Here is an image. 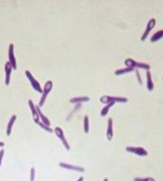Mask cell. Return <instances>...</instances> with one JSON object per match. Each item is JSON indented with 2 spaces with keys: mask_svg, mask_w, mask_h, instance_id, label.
<instances>
[{
  "mask_svg": "<svg viewBox=\"0 0 163 181\" xmlns=\"http://www.w3.org/2000/svg\"><path fill=\"white\" fill-rule=\"evenodd\" d=\"M125 65H126L127 68H137V69H147L149 70L150 69V65L149 64H145V63H139V62H136L134 61L133 59L131 58H128L125 61Z\"/></svg>",
  "mask_w": 163,
  "mask_h": 181,
  "instance_id": "6da1fadb",
  "label": "cell"
},
{
  "mask_svg": "<svg viewBox=\"0 0 163 181\" xmlns=\"http://www.w3.org/2000/svg\"><path fill=\"white\" fill-rule=\"evenodd\" d=\"M100 102L102 103H109V102H127L128 99L126 97H122V96H110V95H104L100 97Z\"/></svg>",
  "mask_w": 163,
  "mask_h": 181,
  "instance_id": "7a4b0ae2",
  "label": "cell"
},
{
  "mask_svg": "<svg viewBox=\"0 0 163 181\" xmlns=\"http://www.w3.org/2000/svg\"><path fill=\"white\" fill-rule=\"evenodd\" d=\"M51 89H52V82H51L50 80L49 81H47L46 83V85H45V88H44V90H42V97H41V99H40V103H39V107L41 108V107L45 104V102H46V96L48 95V94L50 93V90H51Z\"/></svg>",
  "mask_w": 163,
  "mask_h": 181,
  "instance_id": "3957f363",
  "label": "cell"
},
{
  "mask_svg": "<svg viewBox=\"0 0 163 181\" xmlns=\"http://www.w3.org/2000/svg\"><path fill=\"white\" fill-rule=\"evenodd\" d=\"M126 150L127 152H131V153H134V154L139 155V156H147L148 155V151L140 146H126Z\"/></svg>",
  "mask_w": 163,
  "mask_h": 181,
  "instance_id": "277c9868",
  "label": "cell"
},
{
  "mask_svg": "<svg viewBox=\"0 0 163 181\" xmlns=\"http://www.w3.org/2000/svg\"><path fill=\"white\" fill-rule=\"evenodd\" d=\"M25 74H26L28 80L30 81V83H31V86L34 88V90H37V92H39V93H42V90L41 88L40 83H39V82L35 78L33 77V75L31 74V72L29 70H26V71H25Z\"/></svg>",
  "mask_w": 163,
  "mask_h": 181,
  "instance_id": "5b68a950",
  "label": "cell"
},
{
  "mask_svg": "<svg viewBox=\"0 0 163 181\" xmlns=\"http://www.w3.org/2000/svg\"><path fill=\"white\" fill-rule=\"evenodd\" d=\"M54 133L56 134V136L61 140L62 141V143H63V145H64V146L66 147V149L67 150H70V145H68V143L67 142V140H66V138H65V136H64V132H63V130H62V128H60V127H55L54 128Z\"/></svg>",
  "mask_w": 163,
  "mask_h": 181,
  "instance_id": "8992f818",
  "label": "cell"
},
{
  "mask_svg": "<svg viewBox=\"0 0 163 181\" xmlns=\"http://www.w3.org/2000/svg\"><path fill=\"white\" fill-rule=\"evenodd\" d=\"M156 19H152L149 20V22L147 24V27H146V30L144 32V34L141 37V40H142V42H144V40L147 39V36L150 34V32L152 30V28L154 27V25H156Z\"/></svg>",
  "mask_w": 163,
  "mask_h": 181,
  "instance_id": "52a82bcc",
  "label": "cell"
},
{
  "mask_svg": "<svg viewBox=\"0 0 163 181\" xmlns=\"http://www.w3.org/2000/svg\"><path fill=\"white\" fill-rule=\"evenodd\" d=\"M13 70V67L10 64V62L8 61L5 63V85H9L10 84V76Z\"/></svg>",
  "mask_w": 163,
  "mask_h": 181,
  "instance_id": "ba28073f",
  "label": "cell"
},
{
  "mask_svg": "<svg viewBox=\"0 0 163 181\" xmlns=\"http://www.w3.org/2000/svg\"><path fill=\"white\" fill-rule=\"evenodd\" d=\"M8 56H9V62L12 65L13 69H16V62H15V54H14V44H11L9 45Z\"/></svg>",
  "mask_w": 163,
  "mask_h": 181,
  "instance_id": "9c48e42d",
  "label": "cell"
},
{
  "mask_svg": "<svg viewBox=\"0 0 163 181\" xmlns=\"http://www.w3.org/2000/svg\"><path fill=\"white\" fill-rule=\"evenodd\" d=\"M59 166L61 167V168L67 169V170H74V171H79V172H83V171L85 170V169H84V168H82V167L70 165V164H67V163H59Z\"/></svg>",
  "mask_w": 163,
  "mask_h": 181,
  "instance_id": "30bf717a",
  "label": "cell"
},
{
  "mask_svg": "<svg viewBox=\"0 0 163 181\" xmlns=\"http://www.w3.org/2000/svg\"><path fill=\"white\" fill-rule=\"evenodd\" d=\"M28 105L30 107V109H31V113H32V116H33V119L34 120H35L36 123H38L40 121V116H39V114L37 112V109H36V106L34 105L33 101L31 99L28 100Z\"/></svg>",
  "mask_w": 163,
  "mask_h": 181,
  "instance_id": "8fae6325",
  "label": "cell"
},
{
  "mask_svg": "<svg viewBox=\"0 0 163 181\" xmlns=\"http://www.w3.org/2000/svg\"><path fill=\"white\" fill-rule=\"evenodd\" d=\"M106 138L108 141H111L113 138V120L112 119H108V125H107V131H106Z\"/></svg>",
  "mask_w": 163,
  "mask_h": 181,
  "instance_id": "7c38bea8",
  "label": "cell"
},
{
  "mask_svg": "<svg viewBox=\"0 0 163 181\" xmlns=\"http://www.w3.org/2000/svg\"><path fill=\"white\" fill-rule=\"evenodd\" d=\"M36 109H37V112H38V114H39V116H40V120H42L41 122H42V123H44V124H46V125H50V121H49V120L45 116V115L44 114H42V111H41V108H40V107L37 105L36 106Z\"/></svg>",
  "mask_w": 163,
  "mask_h": 181,
  "instance_id": "4fadbf2b",
  "label": "cell"
},
{
  "mask_svg": "<svg viewBox=\"0 0 163 181\" xmlns=\"http://www.w3.org/2000/svg\"><path fill=\"white\" fill-rule=\"evenodd\" d=\"M16 120V116L15 115H14V116H12V118L10 119L9 122H8V125H7V131H6V134L7 136H10L11 133H12V127L14 125V123Z\"/></svg>",
  "mask_w": 163,
  "mask_h": 181,
  "instance_id": "5bb4252c",
  "label": "cell"
},
{
  "mask_svg": "<svg viewBox=\"0 0 163 181\" xmlns=\"http://www.w3.org/2000/svg\"><path fill=\"white\" fill-rule=\"evenodd\" d=\"M146 77H147V89L151 92V90H153L154 85H153V82L152 80V74H151L150 70H147V73H146Z\"/></svg>",
  "mask_w": 163,
  "mask_h": 181,
  "instance_id": "9a60e30c",
  "label": "cell"
},
{
  "mask_svg": "<svg viewBox=\"0 0 163 181\" xmlns=\"http://www.w3.org/2000/svg\"><path fill=\"white\" fill-rule=\"evenodd\" d=\"M90 100V97L88 96H78V97H73L70 100L71 103H80V102H86Z\"/></svg>",
  "mask_w": 163,
  "mask_h": 181,
  "instance_id": "2e32d148",
  "label": "cell"
},
{
  "mask_svg": "<svg viewBox=\"0 0 163 181\" xmlns=\"http://www.w3.org/2000/svg\"><path fill=\"white\" fill-rule=\"evenodd\" d=\"M134 69L133 68H127L126 67L125 69H118L115 71V74L116 75H122V74H125V73H128V72H131L133 71Z\"/></svg>",
  "mask_w": 163,
  "mask_h": 181,
  "instance_id": "e0dca14e",
  "label": "cell"
},
{
  "mask_svg": "<svg viewBox=\"0 0 163 181\" xmlns=\"http://www.w3.org/2000/svg\"><path fill=\"white\" fill-rule=\"evenodd\" d=\"M162 37H163V30H159L158 32H156V34H154V35L151 38V42H152V43L157 42V40H160Z\"/></svg>",
  "mask_w": 163,
  "mask_h": 181,
  "instance_id": "ac0fdd59",
  "label": "cell"
},
{
  "mask_svg": "<svg viewBox=\"0 0 163 181\" xmlns=\"http://www.w3.org/2000/svg\"><path fill=\"white\" fill-rule=\"evenodd\" d=\"M114 104H115V102H109V103H107V105L104 107V109L101 110V113H100L101 116H102V117H105L106 115H107V113H108V111H109V109H110L111 107H112Z\"/></svg>",
  "mask_w": 163,
  "mask_h": 181,
  "instance_id": "d6986e66",
  "label": "cell"
},
{
  "mask_svg": "<svg viewBox=\"0 0 163 181\" xmlns=\"http://www.w3.org/2000/svg\"><path fill=\"white\" fill-rule=\"evenodd\" d=\"M84 132L89 133V117L88 116L84 117Z\"/></svg>",
  "mask_w": 163,
  "mask_h": 181,
  "instance_id": "ffe728a7",
  "label": "cell"
},
{
  "mask_svg": "<svg viewBox=\"0 0 163 181\" xmlns=\"http://www.w3.org/2000/svg\"><path fill=\"white\" fill-rule=\"evenodd\" d=\"M38 125H40L42 129L44 130H46V131H47V132H49V133H52L53 132V129L52 128H50L48 125H46V124H44L42 122H41V121H39L38 123H37Z\"/></svg>",
  "mask_w": 163,
  "mask_h": 181,
  "instance_id": "44dd1931",
  "label": "cell"
},
{
  "mask_svg": "<svg viewBox=\"0 0 163 181\" xmlns=\"http://www.w3.org/2000/svg\"><path fill=\"white\" fill-rule=\"evenodd\" d=\"M134 181H156L152 177H146V178H139V177H136L134 178Z\"/></svg>",
  "mask_w": 163,
  "mask_h": 181,
  "instance_id": "7402d4cb",
  "label": "cell"
},
{
  "mask_svg": "<svg viewBox=\"0 0 163 181\" xmlns=\"http://www.w3.org/2000/svg\"><path fill=\"white\" fill-rule=\"evenodd\" d=\"M35 179V169L32 168L30 170V181H34Z\"/></svg>",
  "mask_w": 163,
  "mask_h": 181,
  "instance_id": "603a6c76",
  "label": "cell"
},
{
  "mask_svg": "<svg viewBox=\"0 0 163 181\" xmlns=\"http://www.w3.org/2000/svg\"><path fill=\"white\" fill-rule=\"evenodd\" d=\"M4 152H5L4 149L0 150V167H1V164H2V159H3V156H4Z\"/></svg>",
  "mask_w": 163,
  "mask_h": 181,
  "instance_id": "cb8c5ba5",
  "label": "cell"
},
{
  "mask_svg": "<svg viewBox=\"0 0 163 181\" xmlns=\"http://www.w3.org/2000/svg\"><path fill=\"white\" fill-rule=\"evenodd\" d=\"M136 74H137V79H138V82H139V84H142V79L139 75V71L138 70H136Z\"/></svg>",
  "mask_w": 163,
  "mask_h": 181,
  "instance_id": "d4e9b609",
  "label": "cell"
},
{
  "mask_svg": "<svg viewBox=\"0 0 163 181\" xmlns=\"http://www.w3.org/2000/svg\"><path fill=\"white\" fill-rule=\"evenodd\" d=\"M5 145V144L3 142H0V147H3Z\"/></svg>",
  "mask_w": 163,
  "mask_h": 181,
  "instance_id": "484cf974",
  "label": "cell"
},
{
  "mask_svg": "<svg viewBox=\"0 0 163 181\" xmlns=\"http://www.w3.org/2000/svg\"><path fill=\"white\" fill-rule=\"evenodd\" d=\"M83 180H84V178H83V176H81V177L78 178V180H77V181H83Z\"/></svg>",
  "mask_w": 163,
  "mask_h": 181,
  "instance_id": "4316f807",
  "label": "cell"
},
{
  "mask_svg": "<svg viewBox=\"0 0 163 181\" xmlns=\"http://www.w3.org/2000/svg\"><path fill=\"white\" fill-rule=\"evenodd\" d=\"M104 181H108V179H107V178H105V179H104Z\"/></svg>",
  "mask_w": 163,
  "mask_h": 181,
  "instance_id": "83f0119b",
  "label": "cell"
}]
</instances>
